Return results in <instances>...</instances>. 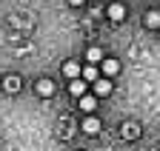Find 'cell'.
<instances>
[{
	"instance_id": "9c48e42d",
	"label": "cell",
	"mask_w": 160,
	"mask_h": 151,
	"mask_svg": "<svg viewBox=\"0 0 160 151\" xmlns=\"http://www.w3.org/2000/svg\"><path fill=\"white\" fill-rule=\"evenodd\" d=\"M143 26H146V29H160V12H146Z\"/></svg>"
},
{
	"instance_id": "277c9868",
	"label": "cell",
	"mask_w": 160,
	"mask_h": 151,
	"mask_svg": "<svg viewBox=\"0 0 160 151\" xmlns=\"http://www.w3.org/2000/svg\"><path fill=\"white\" fill-rule=\"evenodd\" d=\"M106 94H112V83L106 77H97L94 80V97H106Z\"/></svg>"
},
{
	"instance_id": "6da1fadb",
	"label": "cell",
	"mask_w": 160,
	"mask_h": 151,
	"mask_svg": "<svg viewBox=\"0 0 160 151\" xmlns=\"http://www.w3.org/2000/svg\"><path fill=\"white\" fill-rule=\"evenodd\" d=\"M34 91L40 94V97H52V94H54V83H52L49 77H43V80L34 83Z\"/></svg>"
},
{
	"instance_id": "ba28073f",
	"label": "cell",
	"mask_w": 160,
	"mask_h": 151,
	"mask_svg": "<svg viewBox=\"0 0 160 151\" xmlns=\"http://www.w3.org/2000/svg\"><path fill=\"white\" fill-rule=\"evenodd\" d=\"M80 71H83V68H80V63H77V60H69V63L63 66V74H66V77H72V80H74V77H80Z\"/></svg>"
},
{
	"instance_id": "7a4b0ae2",
	"label": "cell",
	"mask_w": 160,
	"mask_h": 151,
	"mask_svg": "<svg viewBox=\"0 0 160 151\" xmlns=\"http://www.w3.org/2000/svg\"><path fill=\"white\" fill-rule=\"evenodd\" d=\"M106 14H109V20H114V23H120L126 17V6L123 3H112L109 9H106Z\"/></svg>"
},
{
	"instance_id": "52a82bcc",
	"label": "cell",
	"mask_w": 160,
	"mask_h": 151,
	"mask_svg": "<svg viewBox=\"0 0 160 151\" xmlns=\"http://www.w3.org/2000/svg\"><path fill=\"white\" fill-rule=\"evenodd\" d=\"M80 128H83V134H97V131H100V120L97 117H86Z\"/></svg>"
},
{
	"instance_id": "5bb4252c",
	"label": "cell",
	"mask_w": 160,
	"mask_h": 151,
	"mask_svg": "<svg viewBox=\"0 0 160 151\" xmlns=\"http://www.w3.org/2000/svg\"><path fill=\"white\" fill-rule=\"evenodd\" d=\"M69 6H83V0H69Z\"/></svg>"
},
{
	"instance_id": "4fadbf2b",
	"label": "cell",
	"mask_w": 160,
	"mask_h": 151,
	"mask_svg": "<svg viewBox=\"0 0 160 151\" xmlns=\"http://www.w3.org/2000/svg\"><path fill=\"white\" fill-rule=\"evenodd\" d=\"M80 77H83V80H97V77H100V71H97V66L92 63V66H86L83 71H80Z\"/></svg>"
},
{
	"instance_id": "8fae6325",
	"label": "cell",
	"mask_w": 160,
	"mask_h": 151,
	"mask_svg": "<svg viewBox=\"0 0 160 151\" xmlns=\"http://www.w3.org/2000/svg\"><path fill=\"white\" fill-rule=\"evenodd\" d=\"M80 108H83L86 114H92V111L97 108V97H86L83 94V97H80Z\"/></svg>"
},
{
	"instance_id": "8992f818",
	"label": "cell",
	"mask_w": 160,
	"mask_h": 151,
	"mask_svg": "<svg viewBox=\"0 0 160 151\" xmlns=\"http://www.w3.org/2000/svg\"><path fill=\"white\" fill-rule=\"evenodd\" d=\"M3 91H6V94L20 91V77H17V74H9V77H3Z\"/></svg>"
},
{
	"instance_id": "7c38bea8",
	"label": "cell",
	"mask_w": 160,
	"mask_h": 151,
	"mask_svg": "<svg viewBox=\"0 0 160 151\" xmlns=\"http://www.w3.org/2000/svg\"><path fill=\"white\" fill-rule=\"evenodd\" d=\"M86 60H89V63H94V66H97V63H100V60H103V51H100V49H97V46H92V49H89V51H86Z\"/></svg>"
},
{
	"instance_id": "5b68a950",
	"label": "cell",
	"mask_w": 160,
	"mask_h": 151,
	"mask_svg": "<svg viewBox=\"0 0 160 151\" xmlns=\"http://www.w3.org/2000/svg\"><path fill=\"white\" fill-rule=\"evenodd\" d=\"M120 134H123L126 140H137L140 137V125L137 123H123L120 125Z\"/></svg>"
},
{
	"instance_id": "30bf717a",
	"label": "cell",
	"mask_w": 160,
	"mask_h": 151,
	"mask_svg": "<svg viewBox=\"0 0 160 151\" xmlns=\"http://www.w3.org/2000/svg\"><path fill=\"white\" fill-rule=\"evenodd\" d=\"M69 91H72V97H83V94H86V83H83V77H74V83L69 86Z\"/></svg>"
},
{
	"instance_id": "3957f363",
	"label": "cell",
	"mask_w": 160,
	"mask_h": 151,
	"mask_svg": "<svg viewBox=\"0 0 160 151\" xmlns=\"http://www.w3.org/2000/svg\"><path fill=\"white\" fill-rule=\"evenodd\" d=\"M100 63H103V74L106 77H114V74L120 71V60H114V57H103Z\"/></svg>"
}]
</instances>
